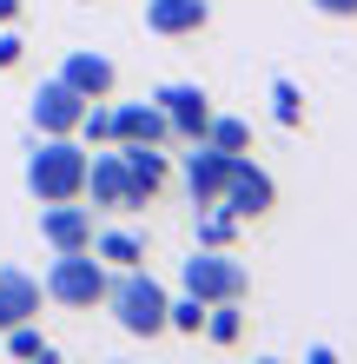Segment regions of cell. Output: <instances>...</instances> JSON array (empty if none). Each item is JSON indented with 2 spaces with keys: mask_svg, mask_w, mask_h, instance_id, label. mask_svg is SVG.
I'll use <instances>...</instances> for the list:
<instances>
[{
  "mask_svg": "<svg viewBox=\"0 0 357 364\" xmlns=\"http://www.w3.org/2000/svg\"><path fill=\"white\" fill-rule=\"evenodd\" d=\"M165 106V119H172V139H205V126H212V100H205V87H192V80H172V87L153 93Z\"/></svg>",
  "mask_w": 357,
  "mask_h": 364,
  "instance_id": "obj_10",
  "label": "cell"
},
{
  "mask_svg": "<svg viewBox=\"0 0 357 364\" xmlns=\"http://www.w3.org/2000/svg\"><path fill=\"white\" fill-rule=\"evenodd\" d=\"M87 199H93V212H139V192H133V173H126L119 146H93V159H87Z\"/></svg>",
  "mask_w": 357,
  "mask_h": 364,
  "instance_id": "obj_6",
  "label": "cell"
},
{
  "mask_svg": "<svg viewBox=\"0 0 357 364\" xmlns=\"http://www.w3.org/2000/svg\"><path fill=\"white\" fill-rule=\"evenodd\" d=\"M199 338H212V345H238L245 338V311H238V298H225V305H205V331Z\"/></svg>",
  "mask_w": 357,
  "mask_h": 364,
  "instance_id": "obj_18",
  "label": "cell"
},
{
  "mask_svg": "<svg viewBox=\"0 0 357 364\" xmlns=\"http://www.w3.org/2000/svg\"><path fill=\"white\" fill-rule=\"evenodd\" d=\"M60 80H67L79 100H113L119 93V67L106 53H93V47H73L67 60H60Z\"/></svg>",
  "mask_w": 357,
  "mask_h": 364,
  "instance_id": "obj_13",
  "label": "cell"
},
{
  "mask_svg": "<svg viewBox=\"0 0 357 364\" xmlns=\"http://www.w3.org/2000/svg\"><path fill=\"white\" fill-rule=\"evenodd\" d=\"M106 278H113V265L99 252H53L40 285H47V305H60V311H93V305H106Z\"/></svg>",
  "mask_w": 357,
  "mask_h": 364,
  "instance_id": "obj_3",
  "label": "cell"
},
{
  "mask_svg": "<svg viewBox=\"0 0 357 364\" xmlns=\"http://www.w3.org/2000/svg\"><path fill=\"white\" fill-rule=\"evenodd\" d=\"M205 139H212L219 153H232V159H238V153H251V126H245L238 113H212V126H205Z\"/></svg>",
  "mask_w": 357,
  "mask_h": 364,
  "instance_id": "obj_19",
  "label": "cell"
},
{
  "mask_svg": "<svg viewBox=\"0 0 357 364\" xmlns=\"http://www.w3.org/2000/svg\"><path fill=\"white\" fill-rule=\"evenodd\" d=\"M0 338H7V351H13V358H40V364L53 358V345L40 338V325H33V318H27V325H13V331H0Z\"/></svg>",
  "mask_w": 357,
  "mask_h": 364,
  "instance_id": "obj_22",
  "label": "cell"
},
{
  "mask_svg": "<svg viewBox=\"0 0 357 364\" xmlns=\"http://www.w3.org/2000/svg\"><path fill=\"white\" fill-rule=\"evenodd\" d=\"M40 298H47V285H40L33 272H7V265H0V331L40 318Z\"/></svg>",
  "mask_w": 357,
  "mask_h": 364,
  "instance_id": "obj_14",
  "label": "cell"
},
{
  "mask_svg": "<svg viewBox=\"0 0 357 364\" xmlns=\"http://www.w3.org/2000/svg\"><path fill=\"white\" fill-rule=\"evenodd\" d=\"M212 27V0H145V33L159 40H199Z\"/></svg>",
  "mask_w": 357,
  "mask_h": 364,
  "instance_id": "obj_12",
  "label": "cell"
},
{
  "mask_svg": "<svg viewBox=\"0 0 357 364\" xmlns=\"http://www.w3.org/2000/svg\"><path fill=\"white\" fill-rule=\"evenodd\" d=\"M27 113H33V133H79V113H87V100H79L73 87H67V80H40V93H33V106H27Z\"/></svg>",
  "mask_w": 357,
  "mask_h": 364,
  "instance_id": "obj_11",
  "label": "cell"
},
{
  "mask_svg": "<svg viewBox=\"0 0 357 364\" xmlns=\"http://www.w3.org/2000/svg\"><path fill=\"white\" fill-rule=\"evenodd\" d=\"M324 20H357V0H311Z\"/></svg>",
  "mask_w": 357,
  "mask_h": 364,
  "instance_id": "obj_24",
  "label": "cell"
},
{
  "mask_svg": "<svg viewBox=\"0 0 357 364\" xmlns=\"http://www.w3.org/2000/svg\"><path fill=\"white\" fill-rule=\"evenodd\" d=\"M225 212H232L238 225H258V219H271L278 212V179L265 173V166H251L245 153L232 159V179H225V199H219Z\"/></svg>",
  "mask_w": 357,
  "mask_h": 364,
  "instance_id": "obj_5",
  "label": "cell"
},
{
  "mask_svg": "<svg viewBox=\"0 0 357 364\" xmlns=\"http://www.w3.org/2000/svg\"><path fill=\"white\" fill-rule=\"evenodd\" d=\"M185 192H192V205H219L225 199V179H232V153H219L212 139H192V153H185Z\"/></svg>",
  "mask_w": 357,
  "mask_h": 364,
  "instance_id": "obj_8",
  "label": "cell"
},
{
  "mask_svg": "<svg viewBox=\"0 0 357 364\" xmlns=\"http://www.w3.org/2000/svg\"><path fill=\"white\" fill-rule=\"evenodd\" d=\"M179 285L192 291V298H205V305H225V298H238V305H245L251 272H245V259H238L232 245H199L192 259L179 265Z\"/></svg>",
  "mask_w": 357,
  "mask_h": 364,
  "instance_id": "obj_4",
  "label": "cell"
},
{
  "mask_svg": "<svg viewBox=\"0 0 357 364\" xmlns=\"http://www.w3.org/2000/svg\"><path fill=\"white\" fill-rule=\"evenodd\" d=\"M40 239H47L53 252H93V205L79 199H60V205H40Z\"/></svg>",
  "mask_w": 357,
  "mask_h": 364,
  "instance_id": "obj_7",
  "label": "cell"
},
{
  "mask_svg": "<svg viewBox=\"0 0 357 364\" xmlns=\"http://www.w3.org/2000/svg\"><path fill=\"white\" fill-rule=\"evenodd\" d=\"M271 119H278L285 133H298V126L311 119V113H304V87H298V80H271Z\"/></svg>",
  "mask_w": 357,
  "mask_h": 364,
  "instance_id": "obj_17",
  "label": "cell"
},
{
  "mask_svg": "<svg viewBox=\"0 0 357 364\" xmlns=\"http://www.w3.org/2000/svg\"><path fill=\"white\" fill-rule=\"evenodd\" d=\"M238 239V219L225 205H199V245H232Z\"/></svg>",
  "mask_w": 357,
  "mask_h": 364,
  "instance_id": "obj_21",
  "label": "cell"
},
{
  "mask_svg": "<svg viewBox=\"0 0 357 364\" xmlns=\"http://www.w3.org/2000/svg\"><path fill=\"white\" fill-rule=\"evenodd\" d=\"M165 331H179V338H199L205 331V298H172V305H165Z\"/></svg>",
  "mask_w": 357,
  "mask_h": 364,
  "instance_id": "obj_20",
  "label": "cell"
},
{
  "mask_svg": "<svg viewBox=\"0 0 357 364\" xmlns=\"http://www.w3.org/2000/svg\"><path fill=\"white\" fill-rule=\"evenodd\" d=\"M20 20V0H0V27H13Z\"/></svg>",
  "mask_w": 357,
  "mask_h": 364,
  "instance_id": "obj_25",
  "label": "cell"
},
{
  "mask_svg": "<svg viewBox=\"0 0 357 364\" xmlns=\"http://www.w3.org/2000/svg\"><path fill=\"white\" fill-rule=\"evenodd\" d=\"M165 305L172 298H165V285L145 265H126L106 278V311L126 338H165Z\"/></svg>",
  "mask_w": 357,
  "mask_h": 364,
  "instance_id": "obj_2",
  "label": "cell"
},
{
  "mask_svg": "<svg viewBox=\"0 0 357 364\" xmlns=\"http://www.w3.org/2000/svg\"><path fill=\"white\" fill-rule=\"evenodd\" d=\"M93 252H99V259H106L113 272L145 265V239H139V232H99V239H93Z\"/></svg>",
  "mask_w": 357,
  "mask_h": 364,
  "instance_id": "obj_16",
  "label": "cell"
},
{
  "mask_svg": "<svg viewBox=\"0 0 357 364\" xmlns=\"http://www.w3.org/2000/svg\"><path fill=\"white\" fill-rule=\"evenodd\" d=\"M119 153H126V173H133V192H139V205H153L159 192H165V179H172L165 153H159V146H119Z\"/></svg>",
  "mask_w": 357,
  "mask_h": 364,
  "instance_id": "obj_15",
  "label": "cell"
},
{
  "mask_svg": "<svg viewBox=\"0 0 357 364\" xmlns=\"http://www.w3.org/2000/svg\"><path fill=\"white\" fill-rule=\"evenodd\" d=\"M20 60H27V40H20V33L7 27V33H0V73H13Z\"/></svg>",
  "mask_w": 357,
  "mask_h": 364,
  "instance_id": "obj_23",
  "label": "cell"
},
{
  "mask_svg": "<svg viewBox=\"0 0 357 364\" xmlns=\"http://www.w3.org/2000/svg\"><path fill=\"white\" fill-rule=\"evenodd\" d=\"M113 146H172V119L159 100H126L113 106Z\"/></svg>",
  "mask_w": 357,
  "mask_h": 364,
  "instance_id": "obj_9",
  "label": "cell"
},
{
  "mask_svg": "<svg viewBox=\"0 0 357 364\" xmlns=\"http://www.w3.org/2000/svg\"><path fill=\"white\" fill-rule=\"evenodd\" d=\"M87 159L93 146L79 133H40V146L27 153V192L40 205H60V199H87Z\"/></svg>",
  "mask_w": 357,
  "mask_h": 364,
  "instance_id": "obj_1",
  "label": "cell"
}]
</instances>
